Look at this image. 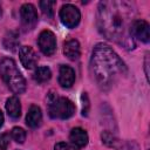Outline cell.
Instances as JSON below:
<instances>
[{"label": "cell", "instance_id": "22", "mask_svg": "<svg viewBox=\"0 0 150 150\" xmlns=\"http://www.w3.org/2000/svg\"><path fill=\"white\" fill-rule=\"evenodd\" d=\"M122 150H139V149H138V145L135 142H128L123 145Z\"/></svg>", "mask_w": 150, "mask_h": 150}, {"label": "cell", "instance_id": "12", "mask_svg": "<svg viewBox=\"0 0 150 150\" xmlns=\"http://www.w3.org/2000/svg\"><path fill=\"white\" fill-rule=\"evenodd\" d=\"M42 121V112L38 105H32L26 116V123L30 128H38Z\"/></svg>", "mask_w": 150, "mask_h": 150}, {"label": "cell", "instance_id": "11", "mask_svg": "<svg viewBox=\"0 0 150 150\" xmlns=\"http://www.w3.org/2000/svg\"><path fill=\"white\" fill-rule=\"evenodd\" d=\"M69 139H70V142H71V144L74 146L80 149V148H83V146L87 145V143H88V134L82 128H74L70 131Z\"/></svg>", "mask_w": 150, "mask_h": 150}, {"label": "cell", "instance_id": "9", "mask_svg": "<svg viewBox=\"0 0 150 150\" xmlns=\"http://www.w3.org/2000/svg\"><path fill=\"white\" fill-rule=\"evenodd\" d=\"M19 56L22 66L27 69H33L35 68L38 63V56L34 52V49L29 46H22L19 49Z\"/></svg>", "mask_w": 150, "mask_h": 150}, {"label": "cell", "instance_id": "10", "mask_svg": "<svg viewBox=\"0 0 150 150\" xmlns=\"http://www.w3.org/2000/svg\"><path fill=\"white\" fill-rule=\"evenodd\" d=\"M75 82V71L69 66H61L59 71V83L63 88H69Z\"/></svg>", "mask_w": 150, "mask_h": 150}, {"label": "cell", "instance_id": "14", "mask_svg": "<svg viewBox=\"0 0 150 150\" xmlns=\"http://www.w3.org/2000/svg\"><path fill=\"white\" fill-rule=\"evenodd\" d=\"M6 110L9 117L12 118H19L21 115V104L18 97L12 96L6 102Z\"/></svg>", "mask_w": 150, "mask_h": 150}, {"label": "cell", "instance_id": "8", "mask_svg": "<svg viewBox=\"0 0 150 150\" xmlns=\"http://www.w3.org/2000/svg\"><path fill=\"white\" fill-rule=\"evenodd\" d=\"M130 33L132 39L137 38L143 42H149L150 40V27L149 23L145 20H134V22L131 23V28H130Z\"/></svg>", "mask_w": 150, "mask_h": 150}, {"label": "cell", "instance_id": "20", "mask_svg": "<svg viewBox=\"0 0 150 150\" xmlns=\"http://www.w3.org/2000/svg\"><path fill=\"white\" fill-rule=\"evenodd\" d=\"M9 145V135L0 134V150H6Z\"/></svg>", "mask_w": 150, "mask_h": 150}, {"label": "cell", "instance_id": "2", "mask_svg": "<svg viewBox=\"0 0 150 150\" xmlns=\"http://www.w3.org/2000/svg\"><path fill=\"white\" fill-rule=\"evenodd\" d=\"M91 70L102 89H109L122 75L127 74L124 62L109 46L103 43H98L93 50Z\"/></svg>", "mask_w": 150, "mask_h": 150}, {"label": "cell", "instance_id": "6", "mask_svg": "<svg viewBox=\"0 0 150 150\" xmlns=\"http://www.w3.org/2000/svg\"><path fill=\"white\" fill-rule=\"evenodd\" d=\"M38 43H39V47H40V50L49 56V55H53L55 49H56V39H55V35L53 32L46 29V30H42L39 35V40H38Z\"/></svg>", "mask_w": 150, "mask_h": 150}, {"label": "cell", "instance_id": "5", "mask_svg": "<svg viewBox=\"0 0 150 150\" xmlns=\"http://www.w3.org/2000/svg\"><path fill=\"white\" fill-rule=\"evenodd\" d=\"M60 19L66 27L74 28L79 25L81 14H80V11L77 9V7H75L70 4H67V5H63L60 9Z\"/></svg>", "mask_w": 150, "mask_h": 150}, {"label": "cell", "instance_id": "21", "mask_svg": "<svg viewBox=\"0 0 150 150\" xmlns=\"http://www.w3.org/2000/svg\"><path fill=\"white\" fill-rule=\"evenodd\" d=\"M54 150H74L68 143H64V142H60L55 145Z\"/></svg>", "mask_w": 150, "mask_h": 150}, {"label": "cell", "instance_id": "1", "mask_svg": "<svg viewBox=\"0 0 150 150\" xmlns=\"http://www.w3.org/2000/svg\"><path fill=\"white\" fill-rule=\"evenodd\" d=\"M131 4L125 1H102L98 6V27L109 40L132 48L134 39L130 33L132 16Z\"/></svg>", "mask_w": 150, "mask_h": 150}, {"label": "cell", "instance_id": "4", "mask_svg": "<svg viewBox=\"0 0 150 150\" xmlns=\"http://www.w3.org/2000/svg\"><path fill=\"white\" fill-rule=\"evenodd\" d=\"M48 110H49V115L53 118L66 120L74 115L75 105L69 98L61 97V96H53L49 98Z\"/></svg>", "mask_w": 150, "mask_h": 150}, {"label": "cell", "instance_id": "3", "mask_svg": "<svg viewBox=\"0 0 150 150\" xmlns=\"http://www.w3.org/2000/svg\"><path fill=\"white\" fill-rule=\"evenodd\" d=\"M0 75L8 88L15 94H22L26 89V81L19 69L16 68L15 62L5 57L0 62Z\"/></svg>", "mask_w": 150, "mask_h": 150}, {"label": "cell", "instance_id": "7", "mask_svg": "<svg viewBox=\"0 0 150 150\" xmlns=\"http://www.w3.org/2000/svg\"><path fill=\"white\" fill-rule=\"evenodd\" d=\"M20 16L22 26L26 29H33L38 23V13L32 4H23L20 8Z\"/></svg>", "mask_w": 150, "mask_h": 150}, {"label": "cell", "instance_id": "23", "mask_svg": "<svg viewBox=\"0 0 150 150\" xmlns=\"http://www.w3.org/2000/svg\"><path fill=\"white\" fill-rule=\"evenodd\" d=\"M2 124H4V115H2V112L0 110V128L2 127Z\"/></svg>", "mask_w": 150, "mask_h": 150}, {"label": "cell", "instance_id": "16", "mask_svg": "<svg viewBox=\"0 0 150 150\" xmlns=\"http://www.w3.org/2000/svg\"><path fill=\"white\" fill-rule=\"evenodd\" d=\"M18 41H19V34L15 30H11L4 38V46H5L6 49L13 50L16 47Z\"/></svg>", "mask_w": 150, "mask_h": 150}, {"label": "cell", "instance_id": "19", "mask_svg": "<svg viewBox=\"0 0 150 150\" xmlns=\"http://www.w3.org/2000/svg\"><path fill=\"white\" fill-rule=\"evenodd\" d=\"M102 141H103L107 145L112 146V145L115 144V142H116V138L114 137L112 134H110V132H108V131H104V132L102 134Z\"/></svg>", "mask_w": 150, "mask_h": 150}, {"label": "cell", "instance_id": "17", "mask_svg": "<svg viewBox=\"0 0 150 150\" xmlns=\"http://www.w3.org/2000/svg\"><path fill=\"white\" fill-rule=\"evenodd\" d=\"M55 5H56V2L52 1V0L40 1V8L42 9V13L45 15H47L48 18H53V15H54V6Z\"/></svg>", "mask_w": 150, "mask_h": 150}, {"label": "cell", "instance_id": "24", "mask_svg": "<svg viewBox=\"0 0 150 150\" xmlns=\"http://www.w3.org/2000/svg\"><path fill=\"white\" fill-rule=\"evenodd\" d=\"M0 15H1V6H0Z\"/></svg>", "mask_w": 150, "mask_h": 150}, {"label": "cell", "instance_id": "15", "mask_svg": "<svg viewBox=\"0 0 150 150\" xmlns=\"http://www.w3.org/2000/svg\"><path fill=\"white\" fill-rule=\"evenodd\" d=\"M52 77V71L48 67H39L34 73V80L38 83H45Z\"/></svg>", "mask_w": 150, "mask_h": 150}, {"label": "cell", "instance_id": "18", "mask_svg": "<svg viewBox=\"0 0 150 150\" xmlns=\"http://www.w3.org/2000/svg\"><path fill=\"white\" fill-rule=\"evenodd\" d=\"M11 136H12V138H13L15 142H18V143H23L25 139H26V131H25L22 128L15 127V128L12 129Z\"/></svg>", "mask_w": 150, "mask_h": 150}, {"label": "cell", "instance_id": "13", "mask_svg": "<svg viewBox=\"0 0 150 150\" xmlns=\"http://www.w3.org/2000/svg\"><path fill=\"white\" fill-rule=\"evenodd\" d=\"M63 53L69 60H77L80 56V53H81L79 41L74 40V39L66 41L64 46H63Z\"/></svg>", "mask_w": 150, "mask_h": 150}]
</instances>
